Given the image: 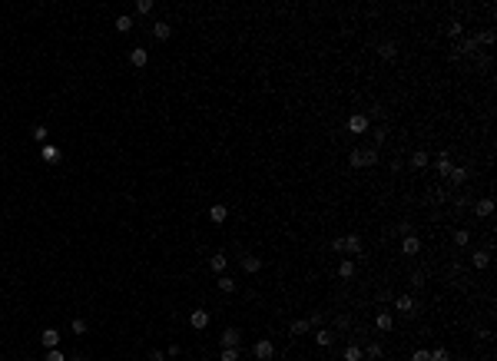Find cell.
<instances>
[{
    "label": "cell",
    "instance_id": "1",
    "mask_svg": "<svg viewBox=\"0 0 497 361\" xmlns=\"http://www.w3.org/2000/svg\"><path fill=\"white\" fill-rule=\"evenodd\" d=\"M375 162H378V149H375V146H358V149L348 153V166H351V169L375 166Z\"/></svg>",
    "mask_w": 497,
    "mask_h": 361
},
{
    "label": "cell",
    "instance_id": "2",
    "mask_svg": "<svg viewBox=\"0 0 497 361\" xmlns=\"http://www.w3.org/2000/svg\"><path fill=\"white\" fill-rule=\"evenodd\" d=\"M252 354H255L259 361H272V358H275V345H272L268 338H259V341L252 345Z\"/></svg>",
    "mask_w": 497,
    "mask_h": 361
},
{
    "label": "cell",
    "instance_id": "3",
    "mask_svg": "<svg viewBox=\"0 0 497 361\" xmlns=\"http://www.w3.org/2000/svg\"><path fill=\"white\" fill-rule=\"evenodd\" d=\"M368 129H371V120L365 116V113H355V116H348V133L362 136V133H368Z\"/></svg>",
    "mask_w": 497,
    "mask_h": 361
},
{
    "label": "cell",
    "instance_id": "4",
    "mask_svg": "<svg viewBox=\"0 0 497 361\" xmlns=\"http://www.w3.org/2000/svg\"><path fill=\"white\" fill-rule=\"evenodd\" d=\"M239 265H242V272L255 275V272H262V265H265V258H262V255H252V252H245V255L239 258Z\"/></svg>",
    "mask_w": 497,
    "mask_h": 361
},
{
    "label": "cell",
    "instance_id": "5",
    "mask_svg": "<svg viewBox=\"0 0 497 361\" xmlns=\"http://www.w3.org/2000/svg\"><path fill=\"white\" fill-rule=\"evenodd\" d=\"M365 249V242H362V235H341V252H348V255H358V252Z\"/></svg>",
    "mask_w": 497,
    "mask_h": 361
},
{
    "label": "cell",
    "instance_id": "6",
    "mask_svg": "<svg viewBox=\"0 0 497 361\" xmlns=\"http://www.w3.org/2000/svg\"><path fill=\"white\" fill-rule=\"evenodd\" d=\"M40 159H43V162H53V166H56V162L63 159V149H60V146H53V143H43V146H40Z\"/></svg>",
    "mask_w": 497,
    "mask_h": 361
},
{
    "label": "cell",
    "instance_id": "7",
    "mask_svg": "<svg viewBox=\"0 0 497 361\" xmlns=\"http://www.w3.org/2000/svg\"><path fill=\"white\" fill-rule=\"evenodd\" d=\"M60 338H63V335H60L56 328H43V331H40V345L50 351V348H60Z\"/></svg>",
    "mask_w": 497,
    "mask_h": 361
},
{
    "label": "cell",
    "instance_id": "8",
    "mask_svg": "<svg viewBox=\"0 0 497 361\" xmlns=\"http://www.w3.org/2000/svg\"><path fill=\"white\" fill-rule=\"evenodd\" d=\"M189 328H196V331L209 328V312H205V308H196V312H189Z\"/></svg>",
    "mask_w": 497,
    "mask_h": 361
},
{
    "label": "cell",
    "instance_id": "9",
    "mask_svg": "<svg viewBox=\"0 0 497 361\" xmlns=\"http://www.w3.org/2000/svg\"><path fill=\"white\" fill-rule=\"evenodd\" d=\"M209 219H212L216 225H222L229 219V206H226V202H212V206H209Z\"/></svg>",
    "mask_w": 497,
    "mask_h": 361
},
{
    "label": "cell",
    "instance_id": "10",
    "mask_svg": "<svg viewBox=\"0 0 497 361\" xmlns=\"http://www.w3.org/2000/svg\"><path fill=\"white\" fill-rule=\"evenodd\" d=\"M378 56L381 60H398V43L395 40H381L378 43Z\"/></svg>",
    "mask_w": 497,
    "mask_h": 361
},
{
    "label": "cell",
    "instance_id": "11",
    "mask_svg": "<svg viewBox=\"0 0 497 361\" xmlns=\"http://www.w3.org/2000/svg\"><path fill=\"white\" fill-rule=\"evenodd\" d=\"M418 252H421V239H418V235H404L401 255H418Z\"/></svg>",
    "mask_w": 497,
    "mask_h": 361
},
{
    "label": "cell",
    "instance_id": "12",
    "mask_svg": "<svg viewBox=\"0 0 497 361\" xmlns=\"http://www.w3.org/2000/svg\"><path fill=\"white\" fill-rule=\"evenodd\" d=\"M129 63H133L136 70H143V66L150 63V53H146L143 47H133V50H129Z\"/></svg>",
    "mask_w": 497,
    "mask_h": 361
},
{
    "label": "cell",
    "instance_id": "13",
    "mask_svg": "<svg viewBox=\"0 0 497 361\" xmlns=\"http://www.w3.org/2000/svg\"><path fill=\"white\" fill-rule=\"evenodd\" d=\"M153 37H156L159 43H166L169 37H173V27L166 24V20H156V24H153Z\"/></svg>",
    "mask_w": 497,
    "mask_h": 361
},
{
    "label": "cell",
    "instance_id": "14",
    "mask_svg": "<svg viewBox=\"0 0 497 361\" xmlns=\"http://www.w3.org/2000/svg\"><path fill=\"white\" fill-rule=\"evenodd\" d=\"M222 348H239V341H242V335H239V328H226L222 331Z\"/></svg>",
    "mask_w": 497,
    "mask_h": 361
},
{
    "label": "cell",
    "instance_id": "15",
    "mask_svg": "<svg viewBox=\"0 0 497 361\" xmlns=\"http://www.w3.org/2000/svg\"><path fill=\"white\" fill-rule=\"evenodd\" d=\"M375 328H378V331H391V328H395L391 312H378V315H375Z\"/></svg>",
    "mask_w": 497,
    "mask_h": 361
},
{
    "label": "cell",
    "instance_id": "16",
    "mask_svg": "<svg viewBox=\"0 0 497 361\" xmlns=\"http://www.w3.org/2000/svg\"><path fill=\"white\" fill-rule=\"evenodd\" d=\"M226 265H229V258L222 255V252H216V255H209V268H212L216 275H226Z\"/></svg>",
    "mask_w": 497,
    "mask_h": 361
},
{
    "label": "cell",
    "instance_id": "17",
    "mask_svg": "<svg viewBox=\"0 0 497 361\" xmlns=\"http://www.w3.org/2000/svg\"><path fill=\"white\" fill-rule=\"evenodd\" d=\"M471 265H474V268H487V265H490V249H477L471 255Z\"/></svg>",
    "mask_w": 497,
    "mask_h": 361
},
{
    "label": "cell",
    "instance_id": "18",
    "mask_svg": "<svg viewBox=\"0 0 497 361\" xmlns=\"http://www.w3.org/2000/svg\"><path fill=\"white\" fill-rule=\"evenodd\" d=\"M474 212H477V219H487V216H494V199H481L477 206H474Z\"/></svg>",
    "mask_w": 497,
    "mask_h": 361
},
{
    "label": "cell",
    "instance_id": "19",
    "mask_svg": "<svg viewBox=\"0 0 497 361\" xmlns=\"http://www.w3.org/2000/svg\"><path fill=\"white\" fill-rule=\"evenodd\" d=\"M448 179H451V186H464V183H467V169H464V166H451Z\"/></svg>",
    "mask_w": 497,
    "mask_h": 361
},
{
    "label": "cell",
    "instance_id": "20",
    "mask_svg": "<svg viewBox=\"0 0 497 361\" xmlns=\"http://www.w3.org/2000/svg\"><path fill=\"white\" fill-rule=\"evenodd\" d=\"M315 341H318V348H331V345H335V331L318 328V331H315Z\"/></svg>",
    "mask_w": 497,
    "mask_h": 361
},
{
    "label": "cell",
    "instance_id": "21",
    "mask_svg": "<svg viewBox=\"0 0 497 361\" xmlns=\"http://www.w3.org/2000/svg\"><path fill=\"white\" fill-rule=\"evenodd\" d=\"M395 308L401 315H411V312H414V298H411V295H398L395 298Z\"/></svg>",
    "mask_w": 497,
    "mask_h": 361
},
{
    "label": "cell",
    "instance_id": "22",
    "mask_svg": "<svg viewBox=\"0 0 497 361\" xmlns=\"http://www.w3.org/2000/svg\"><path fill=\"white\" fill-rule=\"evenodd\" d=\"M338 275H341V279H355V262H351V258H341V262H338Z\"/></svg>",
    "mask_w": 497,
    "mask_h": 361
},
{
    "label": "cell",
    "instance_id": "23",
    "mask_svg": "<svg viewBox=\"0 0 497 361\" xmlns=\"http://www.w3.org/2000/svg\"><path fill=\"white\" fill-rule=\"evenodd\" d=\"M438 172H441V176H448V172H451V153H448V149L438 153Z\"/></svg>",
    "mask_w": 497,
    "mask_h": 361
},
{
    "label": "cell",
    "instance_id": "24",
    "mask_svg": "<svg viewBox=\"0 0 497 361\" xmlns=\"http://www.w3.org/2000/svg\"><path fill=\"white\" fill-rule=\"evenodd\" d=\"M451 239H454V245H458V249H464L467 242H471V232H467V229H454V232H451Z\"/></svg>",
    "mask_w": 497,
    "mask_h": 361
},
{
    "label": "cell",
    "instance_id": "25",
    "mask_svg": "<svg viewBox=\"0 0 497 361\" xmlns=\"http://www.w3.org/2000/svg\"><path fill=\"white\" fill-rule=\"evenodd\" d=\"M411 166L414 169H428V153L424 149H414V153H411Z\"/></svg>",
    "mask_w": 497,
    "mask_h": 361
},
{
    "label": "cell",
    "instance_id": "26",
    "mask_svg": "<svg viewBox=\"0 0 497 361\" xmlns=\"http://www.w3.org/2000/svg\"><path fill=\"white\" fill-rule=\"evenodd\" d=\"M219 289L226 292V295H232V292L239 289V282H236V279H229V275H219Z\"/></svg>",
    "mask_w": 497,
    "mask_h": 361
},
{
    "label": "cell",
    "instance_id": "27",
    "mask_svg": "<svg viewBox=\"0 0 497 361\" xmlns=\"http://www.w3.org/2000/svg\"><path fill=\"white\" fill-rule=\"evenodd\" d=\"M308 328H312V325H308V318H299V321H292V325H289V331H292V335H305Z\"/></svg>",
    "mask_w": 497,
    "mask_h": 361
},
{
    "label": "cell",
    "instance_id": "28",
    "mask_svg": "<svg viewBox=\"0 0 497 361\" xmlns=\"http://www.w3.org/2000/svg\"><path fill=\"white\" fill-rule=\"evenodd\" d=\"M461 33H464V24H461V20H451V24H448V37H451V40H458Z\"/></svg>",
    "mask_w": 497,
    "mask_h": 361
},
{
    "label": "cell",
    "instance_id": "29",
    "mask_svg": "<svg viewBox=\"0 0 497 361\" xmlns=\"http://www.w3.org/2000/svg\"><path fill=\"white\" fill-rule=\"evenodd\" d=\"M365 354H368V358H371V361H378V358H381V354H385V348H381V345H378V341H371V345H368V348H365Z\"/></svg>",
    "mask_w": 497,
    "mask_h": 361
},
{
    "label": "cell",
    "instance_id": "30",
    "mask_svg": "<svg viewBox=\"0 0 497 361\" xmlns=\"http://www.w3.org/2000/svg\"><path fill=\"white\" fill-rule=\"evenodd\" d=\"M116 30L119 33H129V30H133V17H116Z\"/></svg>",
    "mask_w": 497,
    "mask_h": 361
},
{
    "label": "cell",
    "instance_id": "31",
    "mask_svg": "<svg viewBox=\"0 0 497 361\" xmlns=\"http://www.w3.org/2000/svg\"><path fill=\"white\" fill-rule=\"evenodd\" d=\"M345 361H362V348H358V345H348L345 348Z\"/></svg>",
    "mask_w": 497,
    "mask_h": 361
},
{
    "label": "cell",
    "instance_id": "32",
    "mask_svg": "<svg viewBox=\"0 0 497 361\" xmlns=\"http://www.w3.org/2000/svg\"><path fill=\"white\" fill-rule=\"evenodd\" d=\"M219 361H239V348H222Z\"/></svg>",
    "mask_w": 497,
    "mask_h": 361
},
{
    "label": "cell",
    "instance_id": "33",
    "mask_svg": "<svg viewBox=\"0 0 497 361\" xmlns=\"http://www.w3.org/2000/svg\"><path fill=\"white\" fill-rule=\"evenodd\" d=\"M428 361H451V354L444 351V348H434V351L428 354Z\"/></svg>",
    "mask_w": 497,
    "mask_h": 361
},
{
    "label": "cell",
    "instance_id": "34",
    "mask_svg": "<svg viewBox=\"0 0 497 361\" xmlns=\"http://www.w3.org/2000/svg\"><path fill=\"white\" fill-rule=\"evenodd\" d=\"M70 328H73V335H87V321H83V318H73Z\"/></svg>",
    "mask_w": 497,
    "mask_h": 361
},
{
    "label": "cell",
    "instance_id": "35",
    "mask_svg": "<svg viewBox=\"0 0 497 361\" xmlns=\"http://www.w3.org/2000/svg\"><path fill=\"white\" fill-rule=\"evenodd\" d=\"M153 10V0H136V14H150Z\"/></svg>",
    "mask_w": 497,
    "mask_h": 361
},
{
    "label": "cell",
    "instance_id": "36",
    "mask_svg": "<svg viewBox=\"0 0 497 361\" xmlns=\"http://www.w3.org/2000/svg\"><path fill=\"white\" fill-rule=\"evenodd\" d=\"M322 321H325V315H322V312H312V315H308V325H312V328H318Z\"/></svg>",
    "mask_w": 497,
    "mask_h": 361
},
{
    "label": "cell",
    "instance_id": "37",
    "mask_svg": "<svg viewBox=\"0 0 497 361\" xmlns=\"http://www.w3.org/2000/svg\"><path fill=\"white\" fill-rule=\"evenodd\" d=\"M47 361H66V358H63V351H60V348H50V351H47Z\"/></svg>",
    "mask_w": 497,
    "mask_h": 361
},
{
    "label": "cell",
    "instance_id": "38",
    "mask_svg": "<svg viewBox=\"0 0 497 361\" xmlns=\"http://www.w3.org/2000/svg\"><path fill=\"white\" fill-rule=\"evenodd\" d=\"M33 139L43 143V139H47V126H33Z\"/></svg>",
    "mask_w": 497,
    "mask_h": 361
},
{
    "label": "cell",
    "instance_id": "39",
    "mask_svg": "<svg viewBox=\"0 0 497 361\" xmlns=\"http://www.w3.org/2000/svg\"><path fill=\"white\" fill-rule=\"evenodd\" d=\"M428 354H431V351H428V348H418V351L411 354V361H428Z\"/></svg>",
    "mask_w": 497,
    "mask_h": 361
},
{
    "label": "cell",
    "instance_id": "40",
    "mask_svg": "<svg viewBox=\"0 0 497 361\" xmlns=\"http://www.w3.org/2000/svg\"><path fill=\"white\" fill-rule=\"evenodd\" d=\"M411 285H414V289H424V275L414 272V275H411Z\"/></svg>",
    "mask_w": 497,
    "mask_h": 361
},
{
    "label": "cell",
    "instance_id": "41",
    "mask_svg": "<svg viewBox=\"0 0 497 361\" xmlns=\"http://www.w3.org/2000/svg\"><path fill=\"white\" fill-rule=\"evenodd\" d=\"M398 232H401V235H414V225H411V222H401V225H398Z\"/></svg>",
    "mask_w": 497,
    "mask_h": 361
},
{
    "label": "cell",
    "instance_id": "42",
    "mask_svg": "<svg viewBox=\"0 0 497 361\" xmlns=\"http://www.w3.org/2000/svg\"><path fill=\"white\" fill-rule=\"evenodd\" d=\"M163 358H166L163 351H150V361H163Z\"/></svg>",
    "mask_w": 497,
    "mask_h": 361
},
{
    "label": "cell",
    "instance_id": "43",
    "mask_svg": "<svg viewBox=\"0 0 497 361\" xmlns=\"http://www.w3.org/2000/svg\"><path fill=\"white\" fill-rule=\"evenodd\" d=\"M365 361H371V358H365Z\"/></svg>",
    "mask_w": 497,
    "mask_h": 361
}]
</instances>
